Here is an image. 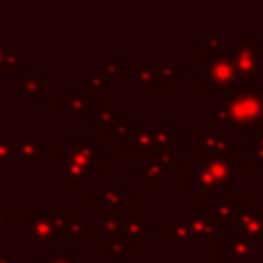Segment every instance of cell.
<instances>
[{
    "mask_svg": "<svg viewBox=\"0 0 263 263\" xmlns=\"http://www.w3.org/2000/svg\"><path fill=\"white\" fill-rule=\"evenodd\" d=\"M121 216L119 214H111V216H103L101 218V232L103 234H109V236H113V234H119L121 232Z\"/></svg>",
    "mask_w": 263,
    "mask_h": 263,
    "instance_id": "obj_28",
    "label": "cell"
},
{
    "mask_svg": "<svg viewBox=\"0 0 263 263\" xmlns=\"http://www.w3.org/2000/svg\"><path fill=\"white\" fill-rule=\"evenodd\" d=\"M127 142H129V148H136V150H150L156 146L154 132H148V129H132L127 136Z\"/></svg>",
    "mask_w": 263,
    "mask_h": 263,
    "instance_id": "obj_20",
    "label": "cell"
},
{
    "mask_svg": "<svg viewBox=\"0 0 263 263\" xmlns=\"http://www.w3.org/2000/svg\"><path fill=\"white\" fill-rule=\"evenodd\" d=\"M214 115L218 121H230V115H228V105L224 101H218L214 103Z\"/></svg>",
    "mask_w": 263,
    "mask_h": 263,
    "instance_id": "obj_40",
    "label": "cell"
},
{
    "mask_svg": "<svg viewBox=\"0 0 263 263\" xmlns=\"http://www.w3.org/2000/svg\"><path fill=\"white\" fill-rule=\"evenodd\" d=\"M177 80V66L175 64H162L156 66V80L158 84H173Z\"/></svg>",
    "mask_w": 263,
    "mask_h": 263,
    "instance_id": "obj_29",
    "label": "cell"
},
{
    "mask_svg": "<svg viewBox=\"0 0 263 263\" xmlns=\"http://www.w3.org/2000/svg\"><path fill=\"white\" fill-rule=\"evenodd\" d=\"M222 249L232 257H251V240L242 232H234L232 238L222 245Z\"/></svg>",
    "mask_w": 263,
    "mask_h": 263,
    "instance_id": "obj_14",
    "label": "cell"
},
{
    "mask_svg": "<svg viewBox=\"0 0 263 263\" xmlns=\"http://www.w3.org/2000/svg\"><path fill=\"white\" fill-rule=\"evenodd\" d=\"M49 226L55 232H68V216L64 214H55V216H49Z\"/></svg>",
    "mask_w": 263,
    "mask_h": 263,
    "instance_id": "obj_37",
    "label": "cell"
},
{
    "mask_svg": "<svg viewBox=\"0 0 263 263\" xmlns=\"http://www.w3.org/2000/svg\"><path fill=\"white\" fill-rule=\"evenodd\" d=\"M72 150L80 152V154L86 156L90 162H92V160H99V158L103 156V150H101V148H97L92 142H88V140H80V138H76V140L72 142Z\"/></svg>",
    "mask_w": 263,
    "mask_h": 263,
    "instance_id": "obj_24",
    "label": "cell"
},
{
    "mask_svg": "<svg viewBox=\"0 0 263 263\" xmlns=\"http://www.w3.org/2000/svg\"><path fill=\"white\" fill-rule=\"evenodd\" d=\"M214 216H195L191 218L189 226H191V242H214L216 234H214Z\"/></svg>",
    "mask_w": 263,
    "mask_h": 263,
    "instance_id": "obj_7",
    "label": "cell"
},
{
    "mask_svg": "<svg viewBox=\"0 0 263 263\" xmlns=\"http://www.w3.org/2000/svg\"><path fill=\"white\" fill-rule=\"evenodd\" d=\"M222 101L228 105L230 123L234 127L240 129L257 127V121L263 115V86L259 82L240 86V90L230 88L222 92Z\"/></svg>",
    "mask_w": 263,
    "mask_h": 263,
    "instance_id": "obj_1",
    "label": "cell"
},
{
    "mask_svg": "<svg viewBox=\"0 0 263 263\" xmlns=\"http://www.w3.org/2000/svg\"><path fill=\"white\" fill-rule=\"evenodd\" d=\"M64 175L68 179L74 181V185H82L84 179H90L92 177V166H90V160L86 156H82L80 152L76 150H68L64 154Z\"/></svg>",
    "mask_w": 263,
    "mask_h": 263,
    "instance_id": "obj_4",
    "label": "cell"
},
{
    "mask_svg": "<svg viewBox=\"0 0 263 263\" xmlns=\"http://www.w3.org/2000/svg\"><path fill=\"white\" fill-rule=\"evenodd\" d=\"M101 201L105 205H129V195L123 193L119 185H103L101 187Z\"/></svg>",
    "mask_w": 263,
    "mask_h": 263,
    "instance_id": "obj_17",
    "label": "cell"
},
{
    "mask_svg": "<svg viewBox=\"0 0 263 263\" xmlns=\"http://www.w3.org/2000/svg\"><path fill=\"white\" fill-rule=\"evenodd\" d=\"M255 218H257V216H255V212H253L249 205H245V208H240V212L236 214L234 222L238 224V228H240V230H245V228H247V226H249V224H251Z\"/></svg>",
    "mask_w": 263,
    "mask_h": 263,
    "instance_id": "obj_34",
    "label": "cell"
},
{
    "mask_svg": "<svg viewBox=\"0 0 263 263\" xmlns=\"http://www.w3.org/2000/svg\"><path fill=\"white\" fill-rule=\"evenodd\" d=\"M232 154H234V142L226 138L218 148H214L210 152H203V158H224V160H230Z\"/></svg>",
    "mask_w": 263,
    "mask_h": 263,
    "instance_id": "obj_27",
    "label": "cell"
},
{
    "mask_svg": "<svg viewBox=\"0 0 263 263\" xmlns=\"http://www.w3.org/2000/svg\"><path fill=\"white\" fill-rule=\"evenodd\" d=\"M249 240H257V238H261L263 236V216H257L245 230H240Z\"/></svg>",
    "mask_w": 263,
    "mask_h": 263,
    "instance_id": "obj_33",
    "label": "cell"
},
{
    "mask_svg": "<svg viewBox=\"0 0 263 263\" xmlns=\"http://www.w3.org/2000/svg\"><path fill=\"white\" fill-rule=\"evenodd\" d=\"M29 64V58L25 53H21V49L16 45H8L4 47V66H6V72L8 74H16L18 76V68L21 66H27Z\"/></svg>",
    "mask_w": 263,
    "mask_h": 263,
    "instance_id": "obj_16",
    "label": "cell"
},
{
    "mask_svg": "<svg viewBox=\"0 0 263 263\" xmlns=\"http://www.w3.org/2000/svg\"><path fill=\"white\" fill-rule=\"evenodd\" d=\"M45 154H47V142L45 140H31V138L16 140V158L41 160V158H45Z\"/></svg>",
    "mask_w": 263,
    "mask_h": 263,
    "instance_id": "obj_8",
    "label": "cell"
},
{
    "mask_svg": "<svg viewBox=\"0 0 263 263\" xmlns=\"http://www.w3.org/2000/svg\"><path fill=\"white\" fill-rule=\"evenodd\" d=\"M195 183L201 187V191L205 193V195H214V191L220 187L218 183H216V179H214V175L208 171V166H199V168H195Z\"/></svg>",
    "mask_w": 263,
    "mask_h": 263,
    "instance_id": "obj_21",
    "label": "cell"
},
{
    "mask_svg": "<svg viewBox=\"0 0 263 263\" xmlns=\"http://www.w3.org/2000/svg\"><path fill=\"white\" fill-rule=\"evenodd\" d=\"M224 55V37H205L203 39V62Z\"/></svg>",
    "mask_w": 263,
    "mask_h": 263,
    "instance_id": "obj_23",
    "label": "cell"
},
{
    "mask_svg": "<svg viewBox=\"0 0 263 263\" xmlns=\"http://www.w3.org/2000/svg\"><path fill=\"white\" fill-rule=\"evenodd\" d=\"M224 263H251V257H232V259H226Z\"/></svg>",
    "mask_w": 263,
    "mask_h": 263,
    "instance_id": "obj_42",
    "label": "cell"
},
{
    "mask_svg": "<svg viewBox=\"0 0 263 263\" xmlns=\"http://www.w3.org/2000/svg\"><path fill=\"white\" fill-rule=\"evenodd\" d=\"M203 66H205V82L212 84L216 90L226 92V90L234 88L236 72H234L232 58L220 55V58H214V60H205Z\"/></svg>",
    "mask_w": 263,
    "mask_h": 263,
    "instance_id": "obj_3",
    "label": "cell"
},
{
    "mask_svg": "<svg viewBox=\"0 0 263 263\" xmlns=\"http://www.w3.org/2000/svg\"><path fill=\"white\" fill-rule=\"evenodd\" d=\"M16 82H18L21 92L27 97V101L29 103H35L37 101V95L43 90V86L47 82V76L45 74H37V72H27V74H18L16 76Z\"/></svg>",
    "mask_w": 263,
    "mask_h": 263,
    "instance_id": "obj_6",
    "label": "cell"
},
{
    "mask_svg": "<svg viewBox=\"0 0 263 263\" xmlns=\"http://www.w3.org/2000/svg\"><path fill=\"white\" fill-rule=\"evenodd\" d=\"M156 66H158V64H140L138 70L129 74V82H132V84L154 82V80H156Z\"/></svg>",
    "mask_w": 263,
    "mask_h": 263,
    "instance_id": "obj_22",
    "label": "cell"
},
{
    "mask_svg": "<svg viewBox=\"0 0 263 263\" xmlns=\"http://www.w3.org/2000/svg\"><path fill=\"white\" fill-rule=\"evenodd\" d=\"M64 107L66 111L70 113H78V111H86V113H95V105L90 101L84 99L82 92H76V90H70V92H64Z\"/></svg>",
    "mask_w": 263,
    "mask_h": 263,
    "instance_id": "obj_15",
    "label": "cell"
},
{
    "mask_svg": "<svg viewBox=\"0 0 263 263\" xmlns=\"http://www.w3.org/2000/svg\"><path fill=\"white\" fill-rule=\"evenodd\" d=\"M66 261H68V263H82L80 259H76V257H72V255H66Z\"/></svg>",
    "mask_w": 263,
    "mask_h": 263,
    "instance_id": "obj_45",
    "label": "cell"
},
{
    "mask_svg": "<svg viewBox=\"0 0 263 263\" xmlns=\"http://www.w3.org/2000/svg\"><path fill=\"white\" fill-rule=\"evenodd\" d=\"M53 230L49 226V216L29 214L27 216V242H51Z\"/></svg>",
    "mask_w": 263,
    "mask_h": 263,
    "instance_id": "obj_5",
    "label": "cell"
},
{
    "mask_svg": "<svg viewBox=\"0 0 263 263\" xmlns=\"http://www.w3.org/2000/svg\"><path fill=\"white\" fill-rule=\"evenodd\" d=\"M0 64H4V47H0Z\"/></svg>",
    "mask_w": 263,
    "mask_h": 263,
    "instance_id": "obj_48",
    "label": "cell"
},
{
    "mask_svg": "<svg viewBox=\"0 0 263 263\" xmlns=\"http://www.w3.org/2000/svg\"><path fill=\"white\" fill-rule=\"evenodd\" d=\"M259 41H261V47H263V27L259 29Z\"/></svg>",
    "mask_w": 263,
    "mask_h": 263,
    "instance_id": "obj_47",
    "label": "cell"
},
{
    "mask_svg": "<svg viewBox=\"0 0 263 263\" xmlns=\"http://www.w3.org/2000/svg\"><path fill=\"white\" fill-rule=\"evenodd\" d=\"M45 263H68V261H66V255H58L53 251H47L45 253Z\"/></svg>",
    "mask_w": 263,
    "mask_h": 263,
    "instance_id": "obj_41",
    "label": "cell"
},
{
    "mask_svg": "<svg viewBox=\"0 0 263 263\" xmlns=\"http://www.w3.org/2000/svg\"><path fill=\"white\" fill-rule=\"evenodd\" d=\"M129 123L127 121H119V123H115L111 129H109V138L111 140H121V138H127L129 136Z\"/></svg>",
    "mask_w": 263,
    "mask_h": 263,
    "instance_id": "obj_36",
    "label": "cell"
},
{
    "mask_svg": "<svg viewBox=\"0 0 263 263\" xmlns=\"http://www.w3.org/2000/svg\"><path fill=\"white\" fill-rule=\"evenodd\" d=\"M251 156L259 160V166H263V136H259L251 142Z\"/></svg>",
    "mask_w": 263,
    "mask_h": 263,
    "instance_id": "obj_38",
    "label": "cell"
},
{
    "mask_svg": "<svg viewBox=\"0 0 263 263\" xmlns=\"http://www.w3.org/2000/svg\"><path fill=\"white\" fill-rule=\"evenodd\" d=\"M90 117H92V121H97L105 132H109L115 123L123 121V119H121V111L113 109L109 101H103V103L99 105V111H95Z\"/></svg>",
    "mask_w": 263,
    "mask_h": 263,
    "instance_id": "obj_12",
    "label": "cell"
},
{
    "mask_svg": "<svg viewBox=\"0 0 263 263\" xmlns=\"http://www.w3.org/2000/svg\"><path fill=\"white\" fill-rule=\"evenodd\" d=\"M154 144L162 150H175L177 148V132L164 121H156V129H154Z\"/></svg>",
    "mask_w": 263,
    "mask_h": 263,
    "instance_id": "obj_13",
    "label": "cell"
},
{
    "mask_svg": "<svg viewBox=\"0 0 263 263\" xmlns=\"http://www.w3.org/2000/svg\"><path fill=\"white\" fill-rule=\"evenodd\" d=\"M230 58H232V64H234V72H236V82L240 86H247L253 82V76L263 72V58L259 53V49H255L253 45V37L245 35L240 37V41L232 47L230 51Z\"/></svg>",
    "mask_w": 263,
    "mask_h": 263,
    "instance_id": "obj_2",
    "label": "cell"
},
{
    "mask_svg": "<svg viewBox=\"0 0 263 263\" xmlns=\"http://www.w3.org/2000/svg\"><path fill=\"white\" fill-rule=\"evenodd\" d=\"M224 140H226V136H224L222 129H208L201 138H197V140L193 142V148H197V150H201V152H210V150L218 148Z\"/></svg>",
    "mask_w": 263,
    "mask_h": 263,
    "instance_id": "obj_19",
    "label": "cell"
},
{
    "mask_svg": "<svg viewBox=\"0 0 263 263\" xmlns=\"http://www.w3.org/2000/svg\"><path fill=\"white\" fill-rule=\"evenodd\" d=\"M111 80L113 78H109L103 72H86V74H82V82L88 84V86H92V88H101L103 84H109Z\"/></svg>",
    "mask_w": 263,
    "mask_h": 263,
    "instance_id": "obj_32",
    "label": "cell"
},
{
    "mask_svg": "<svg viewBox=\"0 0 263 263\" xmlns=\"http://www.w3.org/2000/svg\"><path fill=\"white\" fill-rule=\"evenodd\" d=\"M257 129L261 132L259 136H263V115H261V117H259V121H257Z\"/></svg>",
    "mask_w": 263,
    "mask_h": 263,
    "instance_id": "obj_46",
    "label": "cell"
},
{
    "mask_svg": "<svg viewBox=\"0 0 263 263\" xmlns=\"http://www.w3.org/2000/svg\"><path fill=\"white\" fill-rule=\"evenodd\" d=\"M203 166L214 175L218 185H230L232 183V164L224 158H203Z\"/></svg>",
    "mask_w": 263,
    "mask_h": 263,
    "instance_id": "obj_11",
    "label": "cell"
},
{
    "mask_svg": "<svg viewBox=\"0 0 263 263\" xmlns=\"http://www.w3.org/2000/svg\"><path fill=\"white\" fill-rule=\"evenodd\" d=\"M16 156V140H0V166H8V160Z\"/></svg>",
    "mask_w": 263,
    "mask_h": 263,
    "instance_id": "obj_31",
    "label": "cell"
},
{
    "mask_svg": "<svg viewBox=\"0 0 263 263\" xmlns=\"http://www.w3.org/2000/svg\"><path fill=\"white\" fill-rule=\"evenodd\" d=\"M158 162H160L164 168L175 166V162H177V152H175V150H162V152L158 154Z\"/></svg>",
    "mask_w": 263,
    "mask_h": 263,
    "instance_id": "obj_39",
    "label": "cell"
},
{
    "mask_svg": "<svg viewBox=\"0 0 263 263\" xmlns=\"http://www.w3.org/2000/svg\"><path fill=\"white\" fill-rule=\"evenodd\" d=\"M103 74H107L109 78H113V76H117V74H121V58L119 55H111L109 58V62H107V66H103V70H101Z\"/></svg>",
    "mask_w": 263,
    "mask_h": 263,
    "instance_id": "obj_35",
    "label": "cell"
},
{
    "mask_svg": "<svg viewBox=\"0 0 263 263\" xmlns=\"http://www.w3.org/2000/svg\"><path fill=\"white\" fill-rule=\"evenodd\" d=\"M121 234H123V232L109 236V238H111V251H109V259H111V261H119V259H123V255L127 253V242L121 238Z\"/></svg>",
    "mask_w": 263,
    "mask_h": 263,
    "instance_id": "obj_30",
    "label": "cell"
},
{
    "mask_svg": "<svg viewBox=\"0 0 263 263\" xmlns=\"http://www.w3.org/2000/svg\"><path fill=\"white\" fill-rule=\"evenodd\" d=\"M138 175L144 177L150 187H156V185H158V179L166 175V168L158 162V158H150L146 164H142V166L138 168Z\"/></svg>",
    "mask_w": 263,
    "mask_h": 263,
    "instance_id": "obj_18",
    "label": "cell"
},
{
    "mask_svg": "<svg viewBox=\"0 0 263 263\" xmlns=\"http://www.w3.org/2000/svg\"><path fill=\"white\" fill-rule=\"evenodd\" d=\"M121 232L127 236V240H129V242H138V240L142 238V234L146 232V226H144V222H142V220L132 218V220H127V222L123 224Z\"/></svg>",
    "mask_w": 263,
    "mask_h": 263,
    "instance_id": "obj_26",
    "label": "cell"
},
{
    "mask_svg": "<svg viewBox=\"0 0 263 263\" xmlns=\"http://www.w3.org/2000/svg\"><path fill=\"white\" fill-rule=\"evenodd\" d=\"M191 218L185 214H179L171 224H166V240L168 242H191Z\"/></svg>",
    "mask_w": 263,
    "mask_h": 263,
    "instance_id": "obj_9",
    "label": "cell"
},
{
    "mask_svg": "<svg viewBox=\"0 0 263 263\" xmlns=\"http://www.w3.org/2000/svg\"><path fill=\"white\" fill-rule=\"evenodd\" d=\"M68 234L76 245L84 240V218L80 214H70L68 216Z\"/></svg>",
    "mask_w": 263,
    "mask_h": 263,
    "instance_id": "obj_25",
    "label": "cell"
},
{
    "mask_svg": "<svg viewBox=\"0 0 263 263\" xmlns=\"http://www.w3.org/2000/svg\"><path fill=\"white\" fill-rule=\"evenodd\" d=\"M234 199L230 195H214V220L216 224H232L234 222Z\"/></svg>",
    "mask_w": 263,
    "mask_h": 263,
    "instance_id": "obj_10",
    "label": "cell"
},
{
    "mask_svg": "<svg viewBox=\"0 0 263 263\" xmlns=\"http://www.w3.org/2000/svg\"><path fill=\"white\" fill-rule=\"evenodd\" d=\"M0 263H16V261H14L6 251H0Z\"/></svg>",
    "mask_w": 263,
    "mask_h": 263,
    "instance_id": "obj_43",
    "label": "cell"
},
{
    "mask_svg": "<svg viewBox=\"0 0 263 263\" xmlns=\"http://www.w3.org/2000/svg\"><path fill=\"white\" fill-rule=\"evenodd\" d=\"M8 232V222L4 218V214H0V234H6Z\"/></svg>",
    "mask_w": 263,
    "mask_h": 263,
    "instance_id": "obj_44",
    "label": "cell"
}]
</instances>
